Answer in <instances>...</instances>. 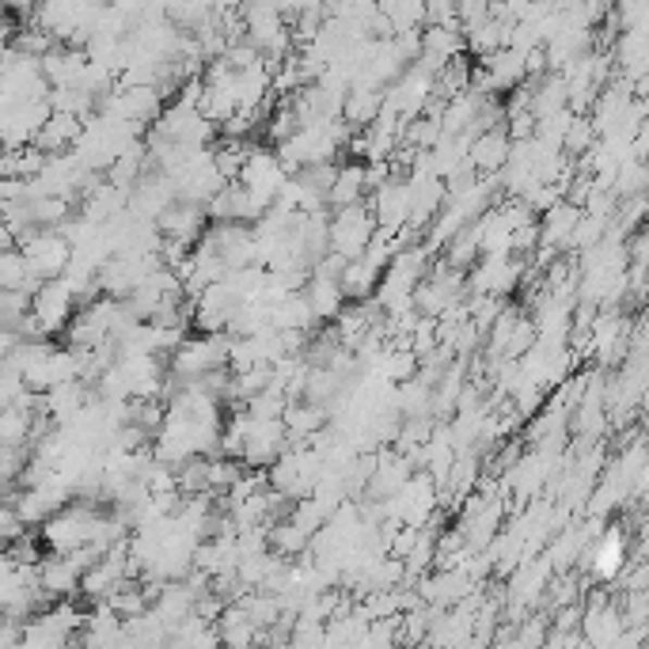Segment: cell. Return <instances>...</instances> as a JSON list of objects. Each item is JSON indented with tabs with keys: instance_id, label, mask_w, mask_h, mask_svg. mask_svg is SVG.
Here are the masks:
<instances>
[{
	"instance_id": "cell-1",
	"label": "cell",
	"mask_w": 649,
	"mask_h": 649,
	"mask_svg": "<svg viewBox=\"0 0 649 649\" xmlns=\"http://www.w3.org/2000/svg\"><path fill=\"white\" fill-rule=\"evenodd\" d=\"M228 346L232 335L224 330H198L187 335L172 353L164 358V369L179 380H195V376L210 373V369H228Z\"/></svg>"
},
{
	"instance_id": "cell-2",
	"label": "cell",
	"mask_w": 649,
	"mask_h": 649,
	"mask_svg": "<svg viewBox=\"0 0 649 649\" xmlns=\"http://www.w3.org/2000/svg\"><path fill=\"white\" fill-rule=\"evenodd\" d=\"M15 247H20L23 262H27V270L38 277V282L65 274L68 254H73L68 239L61 236L58 228H27L23 236H15Z\"/></svg>"
},
{
	"instance_id": "cell-3",
	"label": "cell",
	"mask_w": 649,
	"mask_h": 649,
	"mask_svg": "<svg viewBox=\"0 0 649 649\" xmlns=\"http://www.w3.org/2000/svg\"><path fill=\"white\" fill-rule=\"evenodd\" d=\"M373 232H376V216L369 210V202L330 210L327 239H330V251L342 254V259H358L369 247V239H373Z\"/></svg>"
},
{
	"instance_id": "cell-4",
	"label": "cell",
	"mask_w": 649,
	"mask_h": 649,
	"mask_svg": "<svg viewBox=\"0 0 649 649\" xmlns=\"http://www.w3.org/2000/svg\"><path fill=\"white\" fill-rule=\"evenodd\" d=\"M30 312L42 320V327L50 330V335H61L65 323L73 320L76 312V297L65 285V277H46V282H38L35 292H30Z\"/></svg>"
},
{
	"instance_id": "cell-5",
	"label": "cell",
	"mask_w": 649,
	"mask_h": 649,
	"mask_svg": "<svg viewBox=\"0 0 649 649\" xmlns=\"http://www.w3.org/2000/svg\"><path fill=\"white\" fill-rule=\"evenodd\" d=\"M236 179L274 205L277 190H282V183L289 179V172L282 167V160H277L274 149H262V145H254V149H247V160H244V167H239Z\"/></svg>"
},
{
	"instance_id": "cell-6",
	"label": "cell",
	"mask_w": 649,
	"mask_h": 649,
	"mask_svg": "<svg viewBox=\"0 0 649 649\" xmlns=\"http://www.w3.org/2000/svg\"><path fill=\"white\" fill-rule=\"evenodd\" d=\"M80 574L84 566L73 554H46L38 559V585L50 600H76L80 597Z\"/></svg>"
},
{
	"instance_id": "cell-7",
	"label": "cell",
	"mask_w": 649,
	"mask_h": 649,
	"mask_svg": "<svg viewBox=\"0 0 649 649\" xmlns=\"http://www.w3.org/2000/svg\"><path fill=\"white\" fill-rule=\"evenodd\" d=\"M205 221H210V216H205L202 202H183V198H175L167 210H160L157 228H160V236H164V239H179V244L195 247V239L202 236Z\"/></svg>"
},
{
	"instance_id": "cell-8",
	"label": "cell",
	"mask_w": 649,
	"mask_h": 649,
	"mask_svg": "<svg viewBox=\"0 0 649 649\" xmlns=\"http://www.w3.org/2000/svg\"><path fill=\"white\" fill-rule=\"evenodd\" d=\"M80 134H84V118H76V114L68 111H50L42 126H38V134L30 137V145H35L38 152H46V157H58V152L73 149Z\"/></svg>"
},
{
	"instance_id": "cell-9",
	"label": "cell",
	"mask_w": 649,
	"mask_h": 649,
	"mask_svg": "<svg viewBox=\"0 0 649 649\" xmlns=\"http://www.w3.org/2000/svg\"><path fill=\"white\" fill-rule=\"evenodd\" d=\"M467 46H463V30L460 27H440V23H422V50H419V65L429 68V73H437L440 65H445L448 58H455V53H463Z\"/></svg>"
},
{
	"instance_id": "cell-10",
	"label": "cell",
	"mask_w": 649,
	"mask_h": 649,
	"mask_svg": "<svg viewBox=\"0 0 649 649\" xmlns=\"http://www.w3.org/2000/svg\"><path fill=\"white\" fill-rule=\"evenodd\" d=\"M506 157H509L506 126L483 129V134L471 137V145H467V164L475 167L478 175H498L501 164H506Z\"/></svg>"
},
{
	"instance_id": "cell-11",
	"label": "cell",
	"mask_w": 649,
	"mask_h": 649,
	"mask_svg": "<svg viewBox=\"0 0 649 649\" xmlns=\"http://www.w3.org/2000/svg\"><path fill=\"white\" fill-rule=\"evenodd\" d=\"M369 190H365V160H346L338 164L335 179L327 187V210H342V205L353 202H365Z\"/></svg>"
},
{
	"instance_id": "cell-12",
	"label": "cell",
	"mask_w": 649,
	"mask_h": 649,
	"mask_svg": "<svg viewBox=\"0 0 649 649\" xmlns=\"http://www.w3.org/2000/svg\"><path fill=\"white\" fill-rule=\"evenodd\" d=\"M330 422L327 407L323 403H308V399H289L282 411V426L289 433V445H300V440H308L315 429H323Z\"/></svg>"
},
{
	"instance_id": "cell-13",
	"label": "cell",
	"mask_w": 649,
	"mask_h": 649,
	"mask_svg": "<svg viewBox=\"0 0 649 649\" xmlns=\"http://www.w3.org/2000/svg\"><path fill=\"white\" fill-rule=\"evenodd\" d=\"M300 292H304V300H308V308H312L315 323H330L346 304L342 285H338L335 277H323V274H308V282H304V289H300Z\"/></svg>"
},
{
	"instance_id": "cell-14",
	"label": "cell",
	"mask_w": 649,
	"mask_h": 649,
	"mask_svg": "<svg viewBox=\"0 0 649 649\" xmlns=\"http://www.w3.org/2000/svg\"><path fill=\"white\" fill-rule=\"evenodd\" d=\"M380 103H384L380 88L350 84V88H346V96H342V114H338V118H342L350 129H365V126H373V122H376V114H380Z\"/></svg>"
},
{
	"instance_id": "cell-15",
	"label": "cell",
	"mask_w": 649,
	"mask_h": 649,
	"mask_svg": "<svg viewBox=\"0 0 649 649\" xmlns=\"http://www.w3.org/2000/svg\"><path fill=\"white\" fill-rule=\"evenodd\" d=\"M483 65L494 80V96H506V91H513L516 84L528 80V73H524V53H516L513 46H501V50L486 53Z\"/></svg>"
},
{
	"instance_id": "cell-16",
	"label": "cell",
	"mask_w": 649,
	"mask_h": 649,
	"mask_svg": "<svg viewBox=\"0 0 649 649\" xmlns=\"http://www.w3.org/2000/svg\"><path fill=\"white\" fill-rule=\"evenodd\" d=\"M577 216H582V205L566 202V198L559 205H551L547 213H539V244L554 247V251H566V239L574 232Z\"/></svg>"
},
{
	"instance_id": "cell-17",
	"label": "cell",
	"mask_w": 649,
	"mask_h": 649,
	"mask_svg": "<svg viewBox=\"0 0 649 649\" xmlns=\"http://www.w3.org/2000/svg\"><path fill=\"white\" fill-rule=\"evenodd\" d=\"M384 270L376 266L373 259H365V254H358V259H346L342 274H338V285H342L346 300H365L373 297L376 282H380Z\"/></svg>"
},
{
	"instance_id": "cell-18",
	"label": "cell",
	"mask_w": 649,
	"mask_h": 649,
	"mask_svg": "<svg viewBox=\"0 0 649 649\" xmlns=\"http://www.w3.org/2000/svg\"><path fill=\"white\" fill-rule=\"evenodd\" d=\"M308 544H312V536H308L297 521H289V516L266 521V547L274 554H282V559L292 562V559H300V554H308Z\"/></svg>"
},
{
	"instance_id": "cell-19",
	"label": "cell",
	"mask_w": 649,
	"mask_h": 649,
	"mask_svg": "<svg viewBox=\"0 0 649 649\" xmlns=\"http://www.w3.org/2000/svg\"><path fill=\"white\" fill-rule=\"evenodd\" d=\"M483 254V247H478V216L475 221H467L463 228H455L452 236L445 239V262L455 270H471V262Z\"/></svg>"
},
{
	"instance_id": "cell-20",
	"label": "cell",
	"mask_w": 649,
	"mask_h": 649,
	"mask_svg": "<svg viewBox=\"0 0 649 649\" xmlns=\"http://www.w3.org/2000/svg\"><path fill=\"white\" fill-rule=\"evenodd\" d=\"M38 277L27 270V262H23L20 247H8V251H0V289H23V292H35Z\"/></svg>"
},
{
	"instance_id": "cell-21",
	"label": "cell",
	"mask_w": 649,
	"mask_h": 649,
	"mask_svg": "<svg viewBox=\"0 0 649 649\" xmlns=\"http://www.w3.org/2000/svg\"><path fill=\"white\" fill-rule=\"evenodd\" d=\"M592 145H597V126L589 122V114H574L566 134H562V152H566L570 160H577V157H585Z\"/></svg>"
},
{
	"instance_id": "cell-22",
	"label": "cell",
	"mask_w": 649,
	"mask_h": 649,
	"mask_svg": "<svg viewBox=\"0 0 649 649\" xmlns=\"http://www.w3.org/2000/svg\"><path fill=\"white\" fill-rule=\"evenodd\" d=\"M30 419L35 414L23 407H4L0 411V445H30Z\"/></svg>"
},
{
	"instance_id": "cell-23",
	"label": "cell",
	"mask_w": 649,
	"mask_h": 649,
	"mask_svg": "<svg viewBox=\"0 0 649 649\" xmlns=\"http://www.w3.org/2000/svg\"><path fill=\"white\" fill-rule=\"evenodd\" d=\"M536 346V323H532V315L524 320V315H516L513 323V335H509L506 342V358H521L524 350H532Z\"/></svg>"
},
{
	"instance_id": "cell-24",
	"label": "cell",
	"mask_w": 649,
	"mask_h": 649,
	"mask_svg": "<svg viewBox=\"0 0 649 649\" xmlns=\"http://www.w3.org/2000/svg\"><path fill=\"white\" fill-rule=\"evenodd\" d=\"M20 391H23V376L0 361V411H4V407H12L15 399H20Z\"/></svg>"
},
{
	"instance_id": "cell-25",
	"label": "cell",
	"mask_w": 649,
	"mask_h": 649,
	"mask_svg": "<svg viewBox=\"0 0 649 649\" xmlns=\"http://www.w3.org/2000/svg\"><path fill=\"white\" fill-rule=\"evenodd\" d=\"M513 642H521V646H544L547 642V620H528L521 627V635H513Z\"/></svg>"
},
{
	"instance_id": "cell-26",
	"label": "cell",
	"mask_w": 649,
	"mask_h": 649,
	"mask_svg": "<svg viewBox=\"0 0 649 649\" xmlns=\"http://www.w3.org/2000/svg\"><path fill=\"white\" fill-rule=\"evenodd\" d=\"M8 247H15V236H12V228L0 221V251H8Z\"/></svg>"
}]
</instances>
